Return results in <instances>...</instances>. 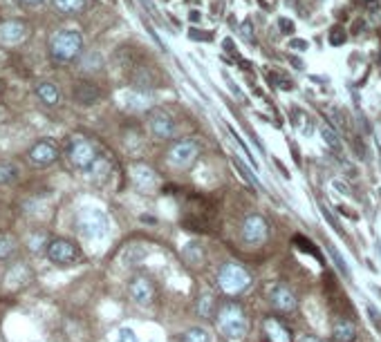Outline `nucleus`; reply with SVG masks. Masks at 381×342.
Here are the masks:
<instances>
[{"label": "nucleus", "instance_id": "f03ea898", "mask_svg": "<svg viewBox=\"0 0 381 342\" xmlns=\"http://www.w3.org/2000/svg\"><path fill=\"white\" fill-rule=\"evenodd\" d=\"M83 52V36L77 30H59L50 38V56L54 63L67 65Z\"/></svg>", "mask_w": 381, "mask_h": 342}, {"label": "nucleus", "instance_id": "4be33fe9", "mask_svg": "<svg viewBox=\"0 0 381 342\" xmlns=\"http://www.w3.org/2000/svg\"><path fill=\"white\" fill-rule=\"evenodd\" d=\"M216 311H218L216 300L209 293H204L200 300H197V313H200L202 318H216Z\"/></svg>", "mask_w": 381, "mask_h": 342}, {"label": "nucleus", "instance_id": "473e14b6", "mask_svg": "<svg viewBox=\"0 0 381 342\" xmlns=\"http://www.w3.org/2000/svg\"><path fill=\"white\" fill-rule=\"evenodd\" d=\"M289 47H294V50H309V42L307 40H292Z\"/></svg>", "mask_w": 381, "mask_h": 342}, {"label": "nucleus", "instance_id": "c9c22d12", "mask_svg": "<svg viewBox=\"0 0 381 342\" xmlns=\"http://www.w3.org/2000/svg\"><path fill=\"white\" fill-rule=\"evenodd\" d=\"M0 92H3V83H0Z\"/></svg>", "mask_w": 381, "mask_h": 342}, {"label": "nucleus", "instance_id": "cd10ccee", "mask_svg": "<svg viewBox=\"0 0 381 342\" xmlns=\"http://www.w3.org/2000/svg\"><path fill=\"white\" fill-rule=\"evenodd\" d=\"M119 342H139V340H137L133 329H128V326H121V329H119Z\"/></svg>", "mask_w": 381, "mask_h": 342}, {"label": "nucleus", "instance_id": "423d86ee", "mask_svg": "<svg viewBox=\"0 0 381 342\" xmlns=\"http://www.w3.org/2000/svg\"><path fill=\"white\" fill-rule=\"evenodd\" d=\"M77 228L83 237L88 239H99V237H106L108 235V228H110V220L104 210H96V208H83L79 215H77Z\"/></svg>", "mask_w": 381, "mask_h": 342}, {"label": "nucleus", "instance_id": "412c9836", "mask_svg": "<svg viewBox=\"0 0 381 342\" xmlns=\"http://www.w3.org/2000/svg\"><path fill=\"white\" fill-rule=\"evenodd\" d=\"M180 342H211V336L204 326H191L180 336Z\"/></svg>", "mask_w": 381, "mask_h": 342}, {"label": "nucleus", "instance_id": "aec40b11", "mask_svg": "<svg viewBox=\"0 0 381 342\" xmlns=\"http://www.w3.org/2000/svg\"><path fill=\"white\" fill-rule=\"evenodd\" d=\"M18 179H21L18 166L11 164V161L0 159V183H3V186H9V183H16Z\"/></svg>", "mask_w": 381, "mask_h": 342}, {"label": "nucleus", "instance_id": "f257e3e1", "mask_svg": "<svg viewBox=\"0 0 381 342\" xmlns=\"http://www.w3.org/2000/svg\"><path fill=\"white\" fill-rule=\"evenodd\" d=\"M216 326L220 336L227 342H243L249 334V318L245 309L233 300L218 304L216 311Z\"/></svg>", "mask_w": 381, "mask_h": 342}, {"label": "nucleus", "instance_id": "a878e982", "mask_svg": "<svg viewBox=\"0 0 381 342\" xmlns=\"http://www.w3.org/2000/svg\"><path fill=\"white\" fill-rule=\"evenodd\" d=\"M233 166H236V168L240 170V173H243V177H245V179H247V181L251 183V186H256V188H263V186H260V181H258V177H256V175H251V170H249V168H247V166H245L243 161H240V159H236V156H233Z\"/></svg>", "mask_w": 381, "mask_h": 342}, {"label": "nucleus", "instance_id": "e433bc0d", "mask_svg": "<svg viewBox=\"0 0 381 342\" xmlns=\"http://www.w3.org/2000/svg\"><path fill=\"white\" fill-rule=\"evenodd\" d=\"M379 63H381V54H379Z\"/></svg>", "mask_w": 381, "mask_h": 342}, {"label": "nucleus", "instance_id": "0eeeda50", "mask_svg": "<svg viewBox=\"0 0 381 342\" xmlns=\"http://www.w3.org/2000/svg\"><path fill=\"white\" fill-rule=\"evenodd\" d=\"M240 239L247 246H263L270 239V224L258 212H251V215L243 220V226H240Z\"/></svg>", "mask_w": 381, "mask_h": 342}, {"label": "nucleus", "instance_id": "a211bd4d", "mask_svg": "<svg viewBox=\"0 0 381 342\" xmlns=\"http://www.w3.org/2000/svg\"><path fill=\"white\" fill-rule=\"evenodd\" d=\"M52 5L63 16H77L88 7V0H52Z\"/></svg>", "mask_w": 381, "mask_h": 342}, {"label": "nucleus", "instance_id": "393cba45", "mask_svg": "<svg viewBox=\"0 0 381 342\" xmlns=\"http://www.w3.org/2000/svg\"><path fill=\"white\" fill-rule=\"evenodd\" d=\"M321 137L323 141H326V146L332 150V152H341V141H338V135L332 130V127L328 125H323V130H321Z\"/></svg>", "mask_w": 381, "mask_h": 342}, {"label": "nucleus", "instance_id": "1a4fd4ad", "mask_svg": "<svg viewBox=\"0 0 381 342\" xmlns=\"http://www.w3.org/2000/svg\"><path fill=\"white\" fill-rule=\"evenodd\" d=\"M148 132L155 141H168L175 137V119L162 108H155L146 117Z\"/></svg>", "mask_w": 381, "mask_h": 342}, {"label": "nucleus", "instance_id": "7ed1b4c3", "mask_svg": "<svg viewBox=\"0 0 381 342\" xmlns=\"http://www.w3.org/2000/svg\"><path fill=\"white\" fill-rule=\"evenodd\" d=\"M218 287L224 295L229 297H236V295H243L249 287H251V273L238 262H224L220 268H218Z\"/></svg>", "mask_w": 381, "mask_h": 342}, {"label": "nucleus", "instance_id": "72a5a7b5", "mask_svg": "<svg viewBox=\"0 0 381 342\" xmlns=\"http://www.w3.org/2000/svg\"><path fill=\"white\" fill-rule=\"evenodd\" d=\"M299 342H323L321 338H316V336H303Z\"/></svg>", "mask_w": 381, "mask_h": 342}, {"label": "nucleus", "instance_id": "f704fd0d", "mask_svg": "<svg viewBox=\"0 0 381 342\" xmlns=\"http://www.w3.org/2000/svg\"><path fill=\"white\" fill-rule=\"evenodd\" d=\"M361 3H363V5H370V7H372V5H377V0H361Z\"/></svg>", "mask_w": 381, "mask_h": 342}, {"label": "nucleus", "instance_id": "4468645a", "mask_svg": "<svg viewBox=\"0 0 381 342\" xmlns=\"http://www.w3.org/2000/svg\"><path fill=\"white\" fill-rule=\"evenodd\" d=\"M131 179L135 183V188L142 190V193H153L160 183L158 173H155V170L146 164H133L131 166Z\"/></svg>", "mask_w": 381, "mask_h": 342}, {"label": "nucleus", "instance_id": "2f4dec72", "mask_svg": "<svg viewBox=\"0 0 381 342\" xmlns=\"http://www.w3.org/2000/svg\"><path fill=\"white\" fill-rule=\"evenodd\" d=\"M249 32H251V25L245 23V25H243V36H245V40H247V42H256V36H251Z\"/></svg>", "mask_w": 381, "mask_h": 342}, {"label": "nucleus", "instance_id": "7c9ffc66", "mask_svg": "<svg viewBox=\"0 0 381 342\" xmlns=\"http://www.w3.org/2000/svg\"><path fill=\"white\" fill-rule=\"evenodd\" d=\"M43 3H45V0H21V5L25 9H36V7H40Z\"/></svg>", "mask_w": 381, "mask_h": 342}, {"label": "nucleus", "instance_id": "20e7f679", "mask_svg": "<svg viewBox=\"0 0 381 342\" xmlns=\"http://www.w3.org/2000/svg\"><path fill=\"white\" fill-rule=\"evenodd\" d=\"M99 156H101V154H99L96 146L92 144L88 137H81V135L70 137V141H67V159L77 170L88 173V170L96 164Z\"/></svg>", "mask_w": 381, "mask_h": 342}, {"label": "nucleus", "instance_id": "9b49d317", "mask_svg": "<svg viewBox=\"0 0 381 342\" xmlns=\"http://www.w3.org/2000/svg\"><path fill=\"white\" fill-rule=\"evenodd\" d=\"M59 156H61V152H59V146H56L54 141H38V144H34L30 148V152H27L30 164H34L38 168H48V166L56 164Z\"/></svg>", "mask_w": 381, "mask_h": 342}, {"label": "nucleus", "instance_id": "ddd939ff", "mask_svg": "<svg viewBox=\"0 0 381 342\" xmlns=\"http://www.w3.org/2000/svg\"><path fill=\"white\" fill-rule=\"evenodd\" d=\"M260 329H263V340L265 342H294L292 329L280 318L267 316L263 320V324H260Z\"/></svg>", "mask_w": 381, "mask_h": 342}, {"label": "nucleus", "instance_id": "b1692460", "mask_svg": "<svg viewBox=\"0 0 381 342\" xmlns=\"http://www.w3.org/2000/svg\"><path fill=\"white\" fill-rule=\"evenodd\" d=\"M16 239H13L11 235H0V262L9 260L13 251H16Z\"/></svg>", "mask_w": 381, "mask_h": 342}, {"label": "nucleus", "instance_id": "f8f14e48", "mask_svg": "<svg viewBox=\"0 0 381 342\" xmlns=\"http://www.w3.org/2000/svg\"><path fill=\"white\" fill-rule=\"evenodd\" d=\"M128 293L133 302L139 307H148L155 300V284L148 275H135L128 282Z\"/></svg>", "mask_w": 381, "mask_h": 342}, {"label": "nucleus", "instance_id": "bb28decb", "mask_svg": "<svg viewBox=\"0 0 381 342\" xmlns=\"http://www.w3.org/2000/svg\"><path fill=\"white\" fill-rule=\"evenodd\" d=\"M346 32H343V27H332V30H330V42H332V45H343V42H346Z\"/></svg>", "mask_w": 381, "mask_h": 342}, {"label": "nucleus", "instance_id": "2eb2a0df", "mask_svg": "<svg viewBox=\"0 0 381 342\" xmlns=\"http://www.w3.org/2000/svg\"><path fill=\"white\" fill-rule=\"evenodd\" d=\"M332 342H357V324L348 320V318H338L332 324L330 331Z\"/></svg>", "mask_w": 381, "mask_h": 342}, {"label": "nucleus", "instance_id": "dca6fc26", "mask_svg": "<svg viewBox=\"0 0 381 342\" xmlns=\"http://www.w3.org/2000/svg\"><path fill=\"white\" fill-rule=\"evenodd\" d=\"M99 96H101V90H99L94 83L79 81V83L74 85V101L81 103V106H92V103H96Z\"/></svg>", "mask_w": 381, "mask_h": 342}, {"label": "nucleus", "instance_id": "f3484780", "mask_svg": "<svg viewBox=\"0 0 381 342\" xmlns=\"http://www.w3.org/2000/svg\"><path fill=\"white\" fill-rule=\"evenodd\" d=\"M25 32H27V27L18 21H13V23H5L3 27H0V40L7 42V45H16L18 40L25 38Z\"/></svg>", "mask_w": 381, "mask_h": 342}, {"label": "nucleus", "instance_id": "c756f323", "mask_svg": "<svg viewBox=\"0 0 381 342\" xmlns=\"http://www.w3.org/2000/svg\"><path fill=\"white\" fill-rule=\"evenodd\" d=\"M278 25H280V30H283V34H292L294 32V23L287 21V18H280Z\"/></svg>", "mask_w": 381, "mask_h": 342}, {"label": "nucleus", "instance_id": "6ab92c4d", "mask_svg": "<svg viewBox=\"0 0 381 342\" xmlns=\"http://www.w3.org/2000/svg\"><path fill=\"white\" fill-rule=\"evenodd\" d=\"M36 94H38L40 101H43L45 106H50V108L61 101V92H59V88H56V85L50 83V81H48V83H40L38 88H36Z\"/></svg>", "mask_w": 381, "mask_h": 342}, {"label": "nucleus", "instance_id": "6e6552de", "mask_svg": "<svg viewBox=\"0 0 381 342\" xmlns=\"http://www.w3.org/2000/svg\"><path fill=\"white\" fill-rule=\"evenodd\" d=\"M45 255H48L50 262L59 264V266H70V264H74V262H79L83 258L74 241L63 239V237L52 239L50 244L45 246Z\"/></svg>", "mask_w": 381, "mask_h": 342}, {"label": "nucleus", "instance_id": "c85d7f7f", "mask_svg": "<svg viewBox=\"0 0 381 342\" xmlns=\"http://www.w3.org/2000/svg\"><path fill=\"white\" fill-rule=\"evenodd\" d=\"M368 313H370V318H372V322H375L377 329H381V313H379L372 304H368Z\"/></svg>", "mask_w": 381, "mask_h": 342}, {"label": "nucleus", "instance_id": "9d476101", "mask_svg": "<svg viewBox=\"0 0 381 342\" xmlns=\"http://www.w3.org/2000/svg\"><path fill=\"white\" fill-rule=\"evenodd\" d=\"M267 297H270L272 309L278 313H285V316L299 309V297H296V293L289 287H285V284H274Z\"/></svg>", "mask_w": 381, "mask_h": 342}, {"label": "nucleus", "instance_id": "39448f33", "mask_svg": "<svg viewBox=\"0 0 381 342\" xmlns=\"http://www.w3.org/2000/svg\"><path fill=\"white\" fill-rule=\"evenodd\" d=\"M197 156H200V144L195 139H180L168 148L166 161L175 170H191L197 164Z\"/></svg>", "mask_w": 381, "mask_h": 342}, {"label": "nucleus", "instance_id": "5701e85b", "mask_svg": "<svg viewBox=\"0 0 381 342\" xmlns=\"http://www.w3.org/2000/svg\"><path fill=\"white\" fill-rule=\"evenodd\" d=\"M326 249H328V253H330V258L334 260V264H336V268L341 270V273L350 280V266H348V262H346V258H341V253L336 251V246L332 244V241H326Z\"/></svg>", "mask_w": 381, "mask_h": 342}]
</instances>
